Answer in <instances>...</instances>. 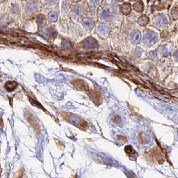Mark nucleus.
Instances as JSON below:
<instances>
[{"mask_svg":"<svg viewBox=\"0 0 178 178\" xmlns=\"http://www.w3.org/2000/svg\"><path fill=\"white\" fill-rule=\"evenodd\" d=\"M97 31L101 36H105L109 32V26L105 23H101L98 25Z\"/></svg>","mask_w":178,"mask_h":178,"instance_id":"nucleus-5","label":"nucleus"},{"mask_svg":"<svg viewBox=\"0 0 178 178\" xmlns=\"http://www.w3.org/2000/svg\"><path fill=\"white\" fill-rule=\"evenodd\" d=\"M131 6L128 3H125L121 5V11L124 15H128L131 12Z\"/></svg>","mask_w":178,"mask_h":178,"instance_id":"nucleus-9","label":"nucleus"},{"mask_svg":"<svg viewBox=\"0 0 178 178\" xmlns=\"http://www.w3.org/2000/svg\"><path fill=\"white\" fill-rule=\"evenodd\" d=\"M5 0H0V3H1V2H3V1H4Z\"/></svg>","mask_w":178,"mask_h":178,"instance_id":"nucleus-20","label":"nucleus"},{"mask_svg":"<svg viewBox=\"0 0 178 178\" xmlns=\"http://www.w3.org/2000/svg\"><path fill=\"white\" fill-rule=\"evenodd\" d=\"M141 38V32L139 31H134L131 35V42L134 44H137L140 42Z\"/></svg>","mask_w":178,"mask_h":178,"instance_id":"nucleus-3","label":"nucleus"},{"mask_svg":"<svg viewBox=\"0 0 178 178\" xmlns=\"http://www.w3.org/2000/svg\"><path fill=\"white\" fill-rule=\"evenodd\" d=\"M16 85L17 84L14 81H8L5 85V87H6V89H9V91H11L15 89Z\"/></svg>","mask_w":178,"mask_h":178,"instance_id":"nucleus-13","label":"nucleus"},{"mask_svg":"<svg viewBox=\"0 0 178 178\" xmlns=\"http://www.w3.org/2000/svg\"><path fill=\"white\" fill-rule=\"evenodd\" d=\"M83 23L84 26L87 29H91L94 25L93 20L90 18H84L83 19Z\"/></svg>","mask_w":178,"mask_h":178,"instance_id":"nucleus-10","label":"nucleus"},{"mask_svg":"<svg viewBox=\"0 0 178 178\" xmlns=\"http://www.w3.org/2000/svg\"><path fill=\"white\" fill-rule=\"evenodd\" d=\"M149 21V19L148 17L145 15H143L138 19L137 22L141 26H146L148 24Z\"/></svg>","mask_w":178,"mask_h":178,"instance_id":"nucleus-8","label":"nucleus"},{"mask_svg":"<svg viewBox=\"0 0 178 178\" xmlns=\"http://www.w3.org/2000/svg\"><path fill=\"white\" fill-rule=\"evenodd\" d=\"M125 150L126 151L127 153H128V154H132L133 152H135L133 149V148L131 146H127L126 147H125Z\"/></svg>","mask_w":178,"mask_h":178,"instance_id":"nucleus-16","label":"nucleus"},{"mask_svg":"<svg viewBox=\"0 0 178 178\" xmlns=\"http://www.w3.org/2000/svg\"><path fill=\"white\" fill-rule=\"evenodd\" d=\"M175 57L177 59H178V52H176L175 54Z\"/></svg>","mask_w":178,"mask_h":178,"instance_id":"nucleus-19","label":"nucleus"},{"mask_svg":"<svg viewBox=\"0 0 178 178\" xmlns=\"http://www.w3.org/2000/svg\"><path fill=\"white\" fill-rule=\"evenodd\" d=\"M48 18L51 21H52V22H55V21H57L58 19L57 13L54 12V11H51V12L48 14Z\"/></svg>","mask_w":178,"mask_h":178,"instance_id":"nucleus-12","label":"nucleus"},{"mask_svg":"<svg viewBox=\"0 0 178 178\" xmlns=\"http://www.w3.org/2000/svg\"><path fill=\"white\" fill-rule=\"evenodd\" d=\"M133 8L137 12H141L143 10V4L141 1H138L135 3L133 5Z\"/></svg>","mask_w":178,"mask_h":178,"instance_id":"nucleus-11","label":"nucleus"},{"mask_svg":"<svg viewBox=\"0 0 178 178\" xmlns=\"http://www.w3.org/2000/svg\"><path fill=\"white\" fill-rule=\"evenodd\" d=\"M100 15H101V17L103 19H109L111 17V11H110V9L107 7H104L103 8V9L101 11V13H100Z\"/></svg>","mask_w":178,"mask_h":178,"instance_id":"nucleus-7","label":"nucleus"},{"mask_svg":"<svg viewBox=\"0 0 178 178\" xmlns=\"http://www.w3.org/2000/svg\"><path fill=\"white\" fill-rule=\"evenodd\" d=\"M153 24L157 28H164L168 24V20L163 14H158L153 18Z\"/></svg>","mask_w":178,"mask_h":178,"instance_id":"nucleus-1","label":"nucleus"},{"mask_svg":"<svg viewBox=\"0 0 178 178\" xmlns=\"http://www.w3.org/2000/svg\"><path fill=\"white\" fill-rule=\"evenodd\" d=\"M143 42L148 46H153L157 42V36L153 32H147L144 34Z\"/></svg>","mask_w":178,"mask_h":178,"instance_id":"nucleus-2","label":"nucleus"},{"mask_svg":"<svg viewBox=\"0 0 178 178\" xmlns=\"http://www.w3.org/2000/svg\"><path fill=\"white\" fill-rule=\"evenodd\" d=\"M130 1H135V0H130Z\"/></svg>","mask_w":178,"mask_h":178,"instance_id":"nucleus-21","label":"nucleus"},{"mask_svg":"<svg viewBox=\"0 0 178 178\" xmlns=\"http://www.w3.org/2000/svg\"><path fill=\"white\" fill-rule=\"evenodd\" d=\"M74 11L76 14L81 15L82 12H83V9H82V7L80 6V5H76V6H75V7L74 8Z\"/></svg>","mask_w":178,"mask_h":178,"instance_id":"nucleus-15","label":"nucleus"},{"mask_svg":"<svg viewBox=\"0 0 178 178\" xmlns=\"http://www.w3.org/2000/svg\"><path fill=\"white\" fill-rule=\"evenodd\" d=\"M38 8V2L36 1H32L29 2L25 7V10L28 12H34Z\"/></svg>","mask_w":178,"mask_h":178,"instance_id":"nucleus-6","label":"nucleus"},{"mask_svg":"<svg viewBox=\"0 0 178 178\" xmlns=\"http://www.w3.org/2000/svg\"><path fill=\"white\" fill-rule=\"evenodd\" d=\"M84 46L85 48L88 49L94 48L97 46V42L93 38H89L87 39L85 42H84Z\"/></svg>","mask_w":178,"mask_h":178,"instance_id":"nucleus-4","label":"nucleus"},{"mask_svg":"<svg viewBox=\"0 0 178 178\" xmlns=\"http://www.w3.org/2000/svg\"><path fill=\"white\" fill-rule=\"evenodd\" d=\"M89 1L93 4H97L98 3H99L100 0H89Z\"/></svg>","mask_w":178,"mask_h":178,"instance_id":"nucleus-17","label":"nucleus"},{"mask_svg":"<svg viewBox=\"0 0 178 178\" xmlns=\"http://www.w3.org/2000/svg\"><path fill=\"white\" fill-rule=\"evenodd\" d=\"M48 3H54L57 1V0H46Z\"/></svg>","mask_w":178,"mask_h":178,"instance_id":"nucleus-18","label":"nucleus"},{"mask_svg":"<svg viewBox=\"0 0 178 178\" xmlns=\"http://www.w3.org/2000/svg\"><path fill=\"white\" fill-rule=\"evenodd\" d=\"M172 18L174 19H178V8H174L171 10V12Z\"/></svg>","mask_w":178,"mask_h":178,"instance_id":"nucleus-14","label":"nucleus"}]
</instances>
